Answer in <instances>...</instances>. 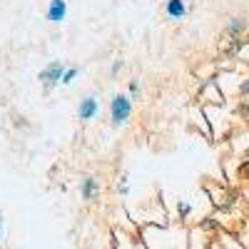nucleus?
<instances>
[{"label":"nucleus","instance_id":"1","mask_svg":"<svg viewBox=\"0 0 249 249\" xmlns=\"http://www.w3.org/2000/svg\"><path fill=\"white\" fill-rule=\"evenodd\" d=\"M132 115V97L127 92H120L110 100V122L112 127H122Z\"/></svg>","mask_w":249,"mask_h":249},{"label":"nucleus","instance_id":"2","mask_svg":"<svg viewBox=\"0 0 249 249\" xmlns=\"http://www.w3.org/2000/svg\"><path fill=\"white\" fill-rule=\"evenodd\" d=\"M65 70H68V68L62 65V62H50L48 68L40 70L37 80L43 82V88H45V90H53V88L62 85V75H65Z\"/></svg>","mask_w":249,"mask_h":249},{"label":"nucleus","instance_id":"3","mask_svg":"<svg viewBox=\"0 0 249 249\" xmlns=\"http://www.w3.org/2000/svg\"><path fill=\"white\" fill-rule=\"evenodd\" d=\"M97 112H100V100H97L95 95H85V97L77 102V120H80V122L95 120Z\"/></svg>","mask_w":249,"mask_h":249},{"label":"nucleus","instance_id":"4","mask_svg":"<svg viewBox=\"0 0 249 249\" xmlns=\"http://www.w3.org/2000/svg\"><path fill=\"white\" fill-rule=\"evenodd\" d=\"M80 197L85 202H97L100 197V182L95 175H82L80 179Z\"/></svg>","mask_w":249,"mask_h":249},{"label":"nucleus","instance_id":"5","mask_svg":"<svg viewBox=\"0 0 249 249\" xmlns=\"http://www.w3.org/2000/svg\"><path fill=\"white\" fill-rule=\"evenodd\" d=\"M68 15V0H50V5L45 10V18L50 23H62Z\"/></svg>","mask_w":249,"mask_h":249},{"label":"nucleus","instance_id":"6","mask_svg":"<svg viewBox=\"0 0 249 249\" xmlns=\"http://www.w3.org/2000/svg\"><path fill=\"white\" fill-rule=\"evenodd\" d=\"M164 13H167L170 20H182L187 15V3L184 0H167L164 3Z\"/></svg>","mask_w":249,"mask_h":249},{"label":"nucleus","instance_id":"7","mask_svg":"<svg viewBox=\"0 0 249 249\" xmlns=\"http://www.w3.org/2000/svg\"><path fill=\"white\" fill-rule=\"evenodd\" d=\"M247 28H249L247 18L237 15V18H232V20H230V25H227V35H230V37H239V35H242Z\"/></svg>","mask_w":249,"mask_h":249},{"label":"nucleus","instance_id":"8","mask_svg":"<svg viewBox=\"0 0 249 249\" xmlns=\"http://www.w3.org/2000/svg\"><path fill=\"white\" fill-rule=\"evenodd\" d=\"M192 210H195V207H192L190 199H179V202H177V217H179L182 222H187V217L192 214Z\"/></svg>","mask_w":249,"mask_h":249},{"label":"nucleus","instance_id":"9","mask_svg":"<svg viewBox=\"0 0 249 249\" xmlns=\"http://www.w3.org/2000/svg\"><path fill=\"white\" fill-rule=\"evenodd\" d=\"M117 192H120L122 197L130 192V177H127V175H122V177H120V182H117Z\"/></svg>","mask_w":249,"mask_h":249},{"label":"nucleus","instance_id":"10","mask_svg":"<svg viewBox=\"0 0 249 249\" xmlns=\"http://www.w3.org/2000/svg\"><path fill=\"white\" fill-rule=\"evenodd\" d=\"M77 75H80V70H77V68H68V70H65V75H62V85H70V82H72Z\"/></svg>","mask_w":249,"mask_h":249},{"label":"nucleus","instance_id":"11","mask_svg":"<svg viewBox=\"0 0 249 249\" xmlns=\"http://www.w3.org/2000/svg\"><path fill=\"white\" fill-rule=\"evenodd\" d=\"M127 95H130L132 100L140 95V82H137V80H130V85H127Z\"/></svg>","mask_w":249,"mask_h":249},{"label":"nucleus","instance_id":"12","mask_svg":"<svg viewBox=\"0 0 249 249\" xmlns=\"http://www.w3.org/2000/svg\"><path fill=\"white\" fill-rule=\"evenodd\" d=\"M239 95H242V97H249V75L239 82Z\"/></svg>","mask_w":249,"mask_h":249},{"label":"nucleus","instance_id":"13","mask_svg":"<svg viewBox=\"0 0 249 249\" xmlns=\"http://www.w3.org/2000/svg\"><path fill=\"white\" fill-rule=\"evenodd\" d=\"M120 70H122V60H115V62H112V68H110V75L115 77V75H120Z\"/></svg>","mask_w":249,"mask_h":249},{"label":"nucleus","instance_id":"14","mask_svg":"<svg viewBox=\"0 0 249 249\" xmlns=\"http://www.w3.org/2000/svg\"><path fill=\"white\" fill-rule=\"evenodd\" d=\"M242 172H244V175H249V157L242 162Z\"/></svg>","mask_w":249,"mask_h":249},{"label":"nucleus","instance_id":"15","mask_svg":"<svg viewBox=\"0 0 249 249\" xmlns=\"http://www.w3.org/2000/svg\"><path fill=\"white\" fill-rule=\"evenodd\" d=\"M0 242H3V227H0Z\"/></svg>","mask_w":249,"mask_h":249}]
</instances>
